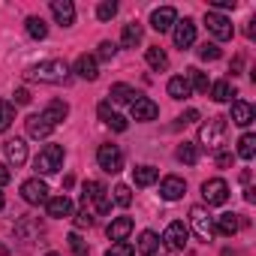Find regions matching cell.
<instances>
[{
	"label": "cell",
	"mask_w": 256,
	"mask_h": 256,
	"mask_svg": "<svg viewBox=\"0 0 256 256\" xmlns=\"http://www.w3.org/2000/svg\"><path fill=\"white\" fill-rule=\"evenodd\" d=\"M28 78L30 82H42V84H60V82L70 78V66L64 60H42L34 70H28Z\"/></svg>",
	"instance_id": "6da1fadb"
},
{
	"label": "cell",
	"mask_w": 256,
	"mask_h": 256,
	"mask_svg": "<svg viewBox=\"0 0 256 256\" xmlns=\"http://www.w3.org/2000/svg\"><path fill=\"white\" fill-rule=\"evenodd\" d=\"M199 142L208 151H220L226 145V118H208L199 130Z\"/></svg>",
	"instance_id": "7a4b0ae2"
},
{
	"label": "cell",
	"mask_w": 256,
	"mask_h": 256,
	"mask_svg": "<svg viewBox=\"0 0 256 256\" xmlns=\"http://www.w3.org/2000/svg\"><path fill=\"white\" fill-rule=\"evenodd\" d=\"M34 169H36L40 175H54V172H60V169H64V148H60V145H46V148L36 154Z\"/></svg>",
	"instance_id": "3957f363"
},
{
	"label": "cell",
	"mask_w": 256,
	"mask_h": 256,
	"mask_svg": "<svg viewBox=\"0 0 256 256\" xmlns=\"http://www.w3.org/2000/svg\"><path fill=\"white\" fill-rule=\"evenodd\" d=\"M96 163H100V169L102 172H108V175H118L120 169H124V151L118 148V145H100V151H96Z\"/></svg>",
	"instance_id": "277c9868"
},
{
	"label": "cell",
	"mask_w": 256,
	"mask_h": 256,
	"mask_svg": "<svg viewBox=\"0 0 256 256\" xmlns=\"http://www.w3.org/2000/svg\"><path fill=\"white\" fill-rule=\"evenodd\" d=\"M82 199H84V205H88V202H94L100 214H108V211H112L108 190H106L100 181H88V184H84V193H82Z\"/></svg>",
	"instance_id": "5b68a950"
},
{
	"label": "cell",
	"mask_w": 256,
	"mask_h": 256,
	"mask_svg": "<svg viewBox=\"0 0 256 256\" xmlns=\"http://www.w3.org/2000/svg\"><path fill=\"white\" fill-rule=\"evenodd\" d=\"M205 24H208V34H211L214 40H220V42L232 40V34H235L232 22H229L226 16H220V12H205Z\"/></svg>",
	"instance_id": "8992f818"
},
{
	"label": "cell",
	"mask_w": 256,
	"mask_h": 256,
	"mask_svg": "<svg viewBox=\"0 0 256 256\" xmlns=\"http://www.w3.org/2000/svg\"><path fill=\"white\" fill-rule=\"evenodd\" d=\"M22 199H24L28 205H46L52 196H48V187H46V181H40V178H30V181H24V184H22Z\"/></svg>",
	"instance_id": "52a82bcc"
},
{
	"label": "cell",
	"mask_w": 256,
	"mask_h": 256,
	"mask_svg": "<svg viewBox=\"0 0 256 256\" xmlns=\"http://www.w3.org/2000/svg\"><path fill=\"white\" fill-rule=\"evenodd\" d=\"M190 223H193V229H196V235L202 238V241H211L217 232H214V220H211V214L205 211V208H190Z\"/></svg>",
	"instance_id": "ba28073f"
},
{
	"label": "cell",
	"mask_w": 256,
	"mask_h": 256,
	"mask_svg": "<svg viewBox=\"0 0 256 256\" xmlns=\"http://www.w3.org/2000/svg\"><path fill=\"white\" fill-rule=\"evenodd\" d=\"M187 238H190V232H187V226H184L181 220L169 223V229L163 232V244H166L172 253H181V250L187 247Z\"/></svg>",
	"instance_id": "9c48e42d"
},
{
	"label": "cell",
	"mask_w": 256,
	"mask_h": 256,
	"mask_svg": "<svg viewBox=\"0 0 256 256\" xmlns=\"http://www.w3.org/2000/svg\"><path fill=\"white\" fill-rule=\"evenodd\" d=\"M202 196H205L208 205H226V199H229V184H226L223 178H211V181L202 184Z\"/></svg>",
	"instance_id": "30bf717a"
},
{
	"label": "cell",
	"mask_w": 256,
	"mask_h": 256,
	"mask_svg": "<svg viewBox=\"0 0 256 256\" xmlns=\"http://www.w3.org/2000/svg\"><path fill=\"white\" fill-rule=\"evenodd\" d=\"M172 40H175V46H178L181 52H184V48H190V46L196 42V24H193L190 18H184V22H175Z\"/></svg>",
	"instance_id": "8fae6325"
},
{
	"label": "cell",
	"mask_w": 256,
	"mask_h": 256,
	"mask_svg": "<svg viewBox=\"0 0 256 256\" xmlns=\"http://www.w3.org/2000/svg\"><path fill=\"white\" fill-rule=\"evenodd\" d=\"M175 22H178V12H175L172 6H160V10H154V12H151V28H154L157 34L172 30V28H175Z\"/></svg>",
	"instance_id": "7c38bea8"
},
{
	"label": "cell",
	"mask_w": 256,
	"mask_h": 256,
	"mask_svg": "<svg viewBox=\"0 0 256 256\" xmlns=\"http://www.w3.org/2000/svg\"><path fill=\"white\" fill-rule=\"evenodd\" d=\"M157 114H160V106H157L154 100H148V96H139V100L133 102V120H142V124H148V120H157Z\"/></svg>",
	"instance_id": "4fadbf2b"
},
{
	"label": "cell",
	"mask_w": 256,
	"mask_h": 256,
	"mask_svg": "<svg viewBox=\"0 0 256 256\" xmlns=\"http://www.w3.org/2000/svg\"><path fill=\"white\" fill-rule=\"evenodd\" d=\"M184 193H187V184H184V178H178V175H169V178H163V184H160V196H163L166 202H178Z\"/></svg>",
	"instance_id": "5bb4252c"
},
{
	"label": "cell",
	"mask_w": 256,
	"mask_h": 256,
	"mask_svg": "<svg viewBox=\"0 0 256 256\" xmlns=\"http://www.w3.org/2000/svg\"><path fill=\"white\" fill-rule=\"evenodd\" d=\"M52 16L58 18V24L72 28L76 24V6H72V0H52Z\"/></svg>",
	"instance_id": "9a60e30c"
},
{
	"label": "cell",
	"mask_w": 256,
	"mask_h": 256,
	"mask_svg": "<svg viewBox=\"0 0 256 256\" xmlns=\"http://www.w3.org/2000/svg\"><path fill=\"white\" fill-rule=\"evenodd\" d=\"M4 151H6V160H10V166L22 169V166L28 163V145H24V139H10Z\"/></svg>",
	"instance_id": "2e32d148"
},
{
	"label": "cell",
	"mask_w": 256,
	"mask_h": 256,
	"mask_svg": "<svg viewBox=\"0 0 256 256\" xmlns=\"http://www.w3.org/2000/svg\"><path fill=\"white\" fill-rule=\"evenodd\" d=\"M76 76L84 78V82H96L100 78V66H96V58L94 54H82L76 60Z\"/></svg>",
	"instance_id": "e0dca14e"
},
{
	"label": "cell",
	"mask_w": 256,
	"mask_h": 256,
	"mask_svg": "<svg viewBox=\"0 0 256 256\" xmlns=\"http://www.w3.org/2000/svg\"><path fill=\"white\" fill-rule=\"evenodd\" d=\"M46 208H48V217H54V220L72 217V199L70 196H54V199L46 202Z\"/></svg>",
	"instance_id": "ac0fdd59"
},
{
	"label": "cell",
	"mask_w": 256,
	"mask_h": 256,
	"mask_svg": "<svg viewBox=\"0 0 256 256\" xmlns=\"http://www.w3.org/2000/svg\"><path fill=\"white\" fill-rule=\"evenodd\" d=\"M52 130H54V126H52L42 114H30V118H28V136H30V139H48Z\"/></svg>",
	"instance_id": "d6986e66"
},
{
	"label": "cell",
	"mask_w": 256,
	"mask_h": 256,
	"mask_svg": "<svg viewBox=\"0 0 256 256\" xmlns=\"http://www.w3.org/2000/svg\"><path fill=\"white\" fill-rule=\"evenodd\" d=\"M130 232H133V217H118V220L108 223V238L114 244L118 241H126V238H130Z\"/></svg>",
	"instance_id": "ffe728a7"
},
{
	"label": "cell",
	"mask_w": 256,
	"mask_h": 256,
	"mask_svg": "<svg viewBox=\"0 0 256 256\" xmlns=\"http://www.w3.org/2000/svg\"><path fill=\"white\" fill-rule=\"evenodd\" d=\"M253 118H256V112H253L250 102H244V100H235V102H232V124H238V126H250Z\"/></svg>",
	"instance_id": "44dd1931"
},
{
	"label": "cell",
	"mask_w": 256,
	"mask_h": 256,
	"mask_svg": "<svg viewBox=\"0 0 256 256\" xmlns=\"http://www.w3.org/2000/svg\"><path fill=\"white\" fill-rule=\"evenodd\" d=\"M100 120H102V124H108L114 133H124V130H126V118H124V114H118V112H112V106H108V102H100Z\"/></svg>",
	"instance_id": "7402d4cb"
},
{
	"label": "cell",
	"mask_w": 256,
	"mask_h": 256,
	"mask_svg": "<svg viewBox=\"0 0 256 256\" xmlns=\"http://www.w3.org/2000/svg\"><path fill=\"white\" fill-rule=\"evenodd\" d=\"M66 114H70V106H66L64 100H52V102H48V106L42 108V118H46V120H48L52 126H58V124H60V120H64Z\"/></svg>",
	"instance_id": "603a6c76"
},
{
	"label": "cell",
	"mask_w": 256,
	"mask_h": 256,
	"mask_svg": "<svg viewBox=\"0 0 256 256\" xmlns=\"http://www.w3.org/2000/svg\"><path fill=\"white\" fill-rule=\"evenodd\" d=\"M169 96L172 100H187V96H193V88H190V82H187V76H175V78H169Z\"/></svg>",
	"instance_id": "cb8c5ba5"
},
{
	"label": "cell",
	"mask_w": 256,
	"mask_h": 256,
	"mask_svg": "<svg viewBox=\"0 0 256 256\" xmlns=\"http://www.w3.org/2000/svg\"><path fill=\"white\" fill-rule=\"evenodd\" d=\"M238 214H220L217 220H214V232H220L223 238H232L235 232H238Z\"/></svg>",
	"instance_id": "d4e9b609"
},
{
	"label": "cell",
	"mask_w": 256,
	"mask_h": 256,
	"mask_svg": "<svg viewBox=\"0 0 256 256\" xmlns=\"http://www.w3.org/2000/svg\"><path fill=\"white\" fill-rule=\"evenodd\" d=\"M142 42V24L139 22H130V24H124V34H120V46L124 48H136Z\"/></svg>",
	"instance_id": "484cf974"
},
{
	"label": "cell",
	"mask_w": 256,
	"mask_h": 256,
	"mask_svg": "<svg viewBox=\"0 0 256 256\" xmlns=\"http://www.w3.org/2000/svg\"><path fill=\"white\" fill-rule=\"evenodd\" d=\"M108 96H112L114 102H120V106H126V102H130V106H133V102L139 100V94H136V90H133L130 84H124V82H120V84H112V90H108Z\"/></svg>",
	"instance_id": "4316f807"
},
{
	"label": "cell",
	"mask_w": 256,
	"mask_h": 256,
	"mask_svg": "<svg viewBox=\"0 0 256 256\" xmlns=\"http://www.w3.org/2000/svg\"><path fill=\"white\" fill-rule=\"evenodd\" d=\"M145 60H148V66H151V70H157V72L169 70V54H166L160 46H151V48L145 52Z\"/></svg>",
	"instance_id": "83f0119b"
},
{
	"label": "cell",
	"mask_w": 256,
	"mask_h": 256,
	"mask_svg": "<svg viewBox=\"0 0 256 256\" xmlns=\"http://www.w3.org/2000/svg\"><path fill=\"white\" fill-rule=\"evenodd\" d=\"M157 178H160V172H157L154 166H139V169H133L136 187H151V184H157Z\"/></svg>",
	"instance_id": "f1b7e54d"
},
{
	"label": "cell",
	"mask_w": 256,
	"mask_h": 256,
	"mask_svg": "<svg viewBox=\"0 0 256 256\" xmlns=\"http://www.w3.org/2000/svg\"><path fill=\"white\" fill-rule=\"evenodd\" d=\"M160 250V235L157 232H142L139 235V253L142 256H157Z\"/></svg>",
	"instance_id": "f546056e"
},
{
	"label": "cell",
	"mask_w": 256,
	"mask_h": 256,
	"mask_svg": "<svg viewBox=\"0 0 256 256\" xmlns=\"http://www.w3.org/2000/svg\"><path fill=\"white\" fill-rule=\"evenodd\" d=\"M232 96H235V88H232L226 78L211 84V100H214V102H232Z\"/></svg>",
	"instance_id": "4dcf8cb0"
},
{
	"label": "cell",
	"mask_w": 256,
	"mask_h": 256,
	"mask_svg": "<svg viewBox=\"0 0 256 256\" xmlns=\"http://www.w3.org/2000/svg\"><path fill=\"white\" fill-rule=\"evenodd\" d=\"M187 82H190V88L196 94H208L211 90V82H208V76L202 70H187Z\"/></svg>",
	"instance_id": "1f68e13d"
},
{
	"label": "cell",
	"mask_w": 256,
	"mask_h": 256,
	"mask_svg": "<svg viewBox=\"0 0 256 256\" xmlns=\"http://www.w3.org/2000/svg\"><path fill=\"white\" fill-rule=\"evenodd\" d=\"M28 36H30V40H46V36H48V24H46L40 16H30V18H28Z\"/></svg>",
	"instance_id": "d6a6232c"
},
{
	"label": "cell",
	"mask_w": 256,
	"mask_h": 256,
	"mask_svg": "<svg viewBox=\"0 0 256 256\" xmlns=\"http://www.w3.org/2000/svg\"><path fill=\"white\" fill-rule=\"evenodd\" d=\"M253 154H256V136L253 133H244L238 139V157L241 160H253Z\"/></svg>",
	"instance_id": "836d02e7"
},
{
	"label": "cell",
	"mask_w": 256,
	"mask_h": 256,
	"mask_svg": "<svg viewBox=\"0 0 256 256\" xmlns=\"http://www.w3.org/2000/svg\"><path fill=\"white\" fill-rule=\"evenodd\" d=\"M181 163H187V166H196V160H199V148L193 145V142H184L181 148H178V154H175Z\"/></svg>",
	"instance_id": "e575fe53"
},
{
	"label": "cell",
	"mask_w": 256,
	"mask_h": 256,
	"mask_svg": "<svg viewBox=\"0 0 256 256\" xmlns=\"http://www.w3.org/2000/svg\"><path fill=\"white\" fill-rule=\"evenodd\" d=\"M16 120V106L12 102H0V133H6Z\"/></svg>",
	"instance_id": "d590c367"
},
{
	"label": "cell",
	"mask_w": 256,
	"mask_h": 256,
	"mask_svg": "<svg viewBox=\"0 0 256 256\" xmlns=\"http://www.w3.org/2000/svg\"><path fill=\"white\" fill-rule=\"evenodd\" d=\"M112 193H114V205H120V208H130L133 205V190L126 187V184H118Z\"/></svg>",
	"instance_id": "8d00e7d4"
},
{
	"label": "cell",
	"mask_w": 256,
	"mask_h": 256,
	"mask_svg": "<svg viewBox=\"0 0 256 256\" xmlns=\"http://www.w3.org/2000/svg\"><path fill=\"white\" fill-rule=\"evenodd\" d=\"M118 16V4H114V0H102V4L96 6V18L100 22H112Z\"/></svg>",
	"instance_id": "74e56055"
},
{
	"label": "cell",
	"mask_w": 256,
	"mask_h": 256,
	"mask_svg": "<svg viewBox=\"0 0 256 256\" xmlns=\"http://www.w3.org/2000/svg\"><path fill=\"white\" fill-rule=\"evenodd\" d=\"M136 250H133V244H126V241H118V244H112V250L106 253V256H133Z\"/></svg>",
	"instance_id": "f35d334b"
},
{
	"label": "cell",
	"mask_w": 256,
	"mask_h": 256,
	"mask_svg": "<svg viewBox=\"0 0 256 256\" xmlns=\"http://www.w3.org/2000/svg\"><path fill=\"white\" fill-rule=\"evenodd\" d=\"M199 58H202V60H220V48H217L214 42H205V46L199 48Z\"/></svg>",
	"instance_id": "ab89813d"
},
{
	"label": "cell",
	"mask_w": 256,
	"mask_h": 256,
	"mask_svg": "<svg viewBox=\"0 0 256 256\" xmlns=\"http://www.w3.org/2000/svg\"><path fill=\"white\" fill-rule=\"evenodd\" d=\"M70 247H72V253H76V256H88V247H84V241H82V235H78V232H72V235H70Z\"/></svg>",
	"instance_id": "60d3db41"
},
{
	"label": "cell",
	"mask_w": 256,
	"mask_h": 256,
	"mask_svg": "<svg viewBox=\"0 0 256 256\" xmlns=\"http://www.w3.org/2000/svg\"><path fill=\"white\" fill-rule=\"evenodd\" d=\"M114 52H118V46H114V42H100L96 58H100V60H112V58H114Z\"/></svg>",
	"instance_id": "b9f144b4"
},
{
	"label": "cell",
	"mask_w": 256,
	"mask_h": 256,
	"mask_svg": "<svg viewBox=\"0 0 256 256\" xmlns=\"http://www.w3.org/2000/svg\"><path fill=\"white\" fill-rule=\"evenodd\" d=\"M94 226V217H90V211L84 208V211H78L76 214V229H90Z\"/></svg>",
	"instance_id": "7bdbcfd3"
},
{
	"label": "cell",
	"mask_w": 256,
	"mask_h": 256,
	"mask_svg": "<svg viewBox=\"0 0 256 256\" xmlns=\"http://www.w3.org/2000/svg\"><path fill=\"white\" fill-rule=\"evenodd\" d=\"M30 102V90L28 88H18L16 90V106H28Z\"/></svg>",
	"instance_id": "ee69618b"
},
{
	"label": "cell",
	"mask_w": 256,
	"mask_h": 256,
	"mask_svg": "<svg viewBox=\"0 0 256 256\" xmlns=\"http://www.w3.org/2000/svg\"><path fill=\"white\" fill-rule=\"evenodd\" d=\"M12 181V172H10V166L6 163H0V187H4V184H10Z\"/></svg>",
	"instance_id": "f6af8a7d"
},
{
	"label": "cell",
	"mask_w": 256,
	"mask_h": 256,
	"mask_svg": "<svg viewBox=\"0 0 256 256\" xmlns=\"http://www.w3.org/2000/svg\"><path fill=\"white\" fill-rule=\"evenodd\" d=\"M217 10H235V0H214V10L211 12H217Z\"/></svg>",
	"instance_id": "bcb514c9"
},
{
	"label": "cell",
	"mask_w": 256,
	"mask_h": 256,
	"mask_svg": "<svg viewBox=\"0 0 256 256\" xmlns=\"http://www.w3.org/2000/svg\"><path fill=\"white\" fill-rule=\"evenodd\" d=\"M181 120H184V124H193V120H199V112H196V108H190V112H187Z\"/></svg>",
	"instance_id": "7dc6e473"
},
{
	"label": "cell",
	"mask_w": 256,
	"mask_h": 256,
	"mask_svg": "<svg viewBox=\"0 0 256 256\" xmlns=\"http://www.w3.org/2000/svg\"><path fill=\"white\" fill-rule=\"evenodd\" d=\"M217 163L220 166H232V154H217Z\"/></svg>",
	"instance_id": "c3c4849f"
},
{
	"label": "cell",
	"mask_w": 256,
	"mask_h": 256,
	"mask_svg": "<svg viewBox=\"0 0 256 256\" xmlns=\"http://www.w3.org/2000/svg\"><path fill=\"white\" fill-rule=\"evenodd\" d=\"M244 199H247V202H253V199H256V190H253V187H247V190H244Z\"/></svg>",
	"instance_id": "681fc988"
},
{
	"label": "cell",
	"mask_w": 256,
	"mask_h": 256,
	"mask_svg": "<svg viewBox=\"0 0 256 256\" xmlns=\"http://www.w3.org/2000/svg\"><path fill=\"white\" fill-rule=\"evenodd\" d=\"M0 211H4V193H0Z\"/></svg>",
	"instance_id": "f907efd6"
},
{
	"label": "cell",
	"mask_w": 256,
	"mask_h": 256,
	"mask_svg": "<svg viewBox=\"0 0 256 256\" xmlns=\"http://www.w3.org/2000/svg\"><path fill=\"white\" fill-rule=\"evenodd\" d=\"M46 256H58V253H46Z\"/></svg>",
	"instance_id": "816d5d0a"
}]
</instances>
